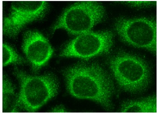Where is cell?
<instances>
[{"label": "cell", "instance_id": "4", "mask_svg": "<svg viewBox=\"0 0 159 114\" xmlns=\"http://www.w3.org/2000/svg\"><path fill=\"white\" fill-rule=\"evenodd\" d=\"M105 16V10L96 2H77L65 10L52 28L63 29L73 35L90 32L95 25L101 22Z\"/></svg>", "mask_w": 159, "mask_h": 114}, {"label": "cell", "instance_id": "7", "mask_svg": "<svg viewBox=\"0 0 159 114\" xmlns=\"http://www.w3.org/2000/svg\"><path fill=\"white\" fill-rule=\"evenodd\" d=\"M45 1H14L11 12L3 20V34L14 37L25 24L44 17L48 9Z\"/></svg>", "mask_w": 159, "mask_h": 114}, {"label": "cell", "instance_id": "2", "mask_svg": "<svg viewBox=\"0 0 159 114\" xmlns=\"http://www.w3.org/2000/svg\"><path fill=\"white\" fill-rule=\"evenodd\" d=\"M109 66L120 86L131 93L145 90L150 83V72L144 61L134 55L120 53L108 61Z\"/></svg>", "mask_w": 159, "mask_h": 114}, {"label": "cell", "instance_id": "1", "mask_svg": "<svg viewBox=\"0 0 159 114\" xmlns=\"http://www.w3.org/2000/svg\"><path fill=\"white\" fill-rule=\"evenodd\" d=\"M67 89L76 98L93 100L107 110L113 109L114 87L102 68L96 64H80L64 72Z\"/></svg>", "mask_w": 159, "mask_h": 114}, {"label": "cell", "instance_id": "11", "mask_svg": "<svg viewBox=\"0 0 159 114\" xmlns=\"http://www.w3.org/2000/svg\"><path fill=\"white\" fill-rule=\"evenodd\" d=\"M25 60L20 57L11 47L6 44L2 45V65L7 66L10 64H23Z\"/></svg>", "mask_w": 159, "mask_h": 114}, {"label": "cell", "instance_id": "5", "mask_svg": "<svg viewBox=\"0 0 159 114\" xmlns=\"http://www.w3.org/2000/svg\"><path fill=\"white\" fill-rule=\"evenodd\" d=\"M114 27L123 41L156 53L157 24L154 20L145 18H120L116 21Z\"/></svg>", "mask_w": 159, "mask_h": 114}, {"label": "cell", "instance_id": "13", "mask_svg": "<svg viewBox=\"0 0 159 114\" xmlns=\"http://www.w3.org/2000/svg\"><path fill=\"white\" fill-rule=\"evenodd\" d=\"M52 112H54V113H55V112H57V113H65V112H66V111L65 110L64 107L59 106V107H57L54 108V109L52 110Z\"/></svg>", "mask_w": 159, "mask_h": 114}, {"label": "cell", "instance_id": "12", "mask_svg": "<svg viewBox=\"0 0 159 114\" xmlns=\"http://www.w3.org/2000/svg\"><path fill=\"white\" fill-rule=\"evenodd\" d=\"M126 4L134 7H145L156 5V2L152 1H127Z\"/></svg>", "mask_w": 159, "mask_h": 114}, {"label": "cell", "instance_id": "10", "mask_svg": "<svg viewBox=\"0 0 159 114\" xmlns=\"http://www.w3.org/2000/svg\"><path fill=\"white\" fill-rule=\"evenodd\" d=\"M20 107L19 99L14 87L4 75L2 81V113H16Z\"/></svg>", "mask_w": 159, "mask_h": 114}, {"label": "cell", "instance_id": "8", "mask_svg": "<svg viewBox=\"0 0 159 114\" xmlns=\"http://www.w3.org/2000/svg\"><path fill=\"white\" fill-rule=\"evenodd\" d=\"M22 48L34 72L45 65L53 53L48 41L37 31L25 32Z\"/></svg>", "mask_w": 159, "mask_h": 114}, {"label": "cell", "instance_id": "6", "mask_svg": "<svg viewBox=\"0 0 159 114\" xmlns=\"http://www.w3.org/2000/svg\"><path fill=\"white\" fill-rule=\"evenodd\" d=\"M111 31L88 32L78 36L66 45L60 56L89 59L109 52L113 45Z\"/></svg>", "mask_w": 159, "mask_h": 114}, {"label": "cell", "instance_id": "3", "mask_svg": "<svg viewBox=\"0 0 159 114\" xmlns=\"http://www.w3.org/2000/svg\"><path fill=\"white\" fill-rule=\"evenodd\" d=\"M14 74L21 86L20 107L27 112L36 111L57 93V81L52 75L33 76L18 69Z\"/></svg>", "mask_w": 159, "mask_h": 114}, {"label": "cell", "instance_id": "9", "mask_svg": "<svg viewBox=\"0 0 159 114\" xmlns=\"http://www.w3.org/2000/svg\"><path fill=\"white\" fill-rule=\"evenodd\" d=\"M121 113H157V98L156 96L138 101H130L122 104Z\"/></svg>", "mask_w": 159, "mask_h": 114}]
</instances>
